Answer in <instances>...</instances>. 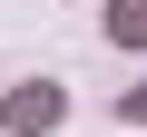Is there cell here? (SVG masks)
I'll use <instances>...</instances> for the list:
<instances>
[{
  "label": "cell",
  "mask_w": 147,
  "mask_h": 137,
  "mask_svg": "<svg viewBox=\"0 0 147 137\" xmlns=\"http://www.w3.org/2000/svg\"><path fill=\"white\" fill-rule=\"evenodd\" d=\"M98 30L108 49H147V0H98Z\"/></svg>",
  "instance_id": "2"
},
{
  "label": "cell",
  "mask_w": 147,
  "mask_h": 137,
  "mask_svg": "<svg viewBox=\"0 0 147 137\" xmlns=\"http://www.w3.org/2000/svg\"><path fill=\"white\" fill-rule=\"evenodd\" d=\"M0 127H10V137H49V127H69V88H59V79H20L10 98H0Z\"/></svg>",
  "instance_id": "1"
},
{
  "label": "cell",
  "mask_w": 147,
  "mask_h": 137,
  "mask_svg": "<svg viewBox=\"0 0 147 137\" xmlns=\"http://www.w3.org/2000/svg\"><path fill=\"white\" fill-rule=\"evenodd\" d=\"M118 127H147V79H137V88H118Z\"/></svg>",
  "instance_id": "3"
}]
</instances>
